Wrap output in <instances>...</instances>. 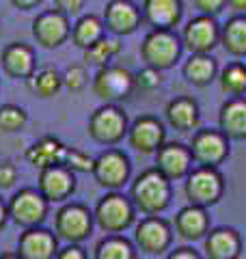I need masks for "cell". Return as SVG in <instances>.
Instances as JSON below:
<instances>
[{"mask_svg": "<svg viewBox=\"0 0 246 259\" xmlns=\"http://www.w3.org/2000/svg\"><path fill=\"white\" fill-rule=\"evenodd\" d=\"M26 110L20 106H13V104H7V106H0V132L5 134H13L20 132V130L26 125Z\"/></svg>", "mask_w": 246, "mask_h": 259, "instance_id": "33", "label": "cell"}, {"mask_svg": "<svg viewBox=\"0 0 246 259\" xmlns=\"http://www.w3.org/2000/svg\"><path fill=\"white\" fill-rule=\"evenodd\" d=\"M182 54V41L177 39L173 30L151 28V32L143 39L141 44V56L143 61L153 69H169L177 63Z\"/></svg>", "mask_w": 246, "mask_h": 259, "instance_id": "2", "label": "cell"}, {"mask_svg": "<svg viewBox=\"0 0 246 259\" xmlns=\"http://www.w3.org/2000/svg\"><path fill=\"white\" fill-rule=\"evenodd\" d=\"M141 22L143 13L132 0H110L104 9V26L117 37L132 35Z\"/></svg>", "mask_w": 246, "mask_h": 259, "instance_id": "11", "label": "cell"}, {"mask_svg": "<svg viewBox=\"0 0 246 259\" xmlns=\"http://www.w3.org/2000/svg\"><path fill=\"white\" fill-rule=\"evenodd\" d=\"M132 199H134V205L145 214L162 212L169 205V199H171L169 180L158 168L145 171L132 186Z\"/></svg>", "mask_w": 246, "mask_h": 259, "instance_id": "1", "label": "cell"}, {"mask_svg": "<svg viewBox=\"0 0 246 259\" xmlns=\"http://www.w3.org/2000/svg\"><path fill=\"white\" fill-rule=\"evenodd\" d=\"M91 229H93V218L89 214V209L76 203L59 209V214L54 218L56 236L65 242H69V244H78V242L87 240Z\"/></svg>", "mask_w": 246, "mask_h": 259, "instance_id": "8", "label": "cell"}, {"mask_svg": "<svg viewBox=\"0 0 246 259\" xmlns=\"http://www.w3.org/2000/svg\"><path fill=\"white\" fill-rule=\"evenodd\" d=\"M220 127L231 139H246V100L235 97L220 110Z\"/></svg>", "mask_w": 246, "mask_h": 259, "instance_id": "23", "label": "cell"}, {"mask_svg": "<svg viewBox=\"0 0 246 259\" xmlns=\"http://www.w3.org/2000/svg\"><path fill=\"white\" fill-rule=\"evenodd\" d=\"M76 190V180H73V171H69L63 164L48 166L39 171V192L46 197L48 203H63L71 197Z\"/></svg>", "mask_w": 246, "mask_h": 259, "instance_id": "10", "label": "cell"}, {"mask_svg": "<svg viewBox=\"0 0 246 259\" xmlns=\"http://www.w3.org/2000/svg\"><path fill=\"white\" fill-rule=\"evenodd\" d=\"M134 89V74L126 67L106 65V67H100L97 76L93 78V91L97 93V97H102L108 104L126 100Z\"/></svg>", "mask_w": 246, "mask_h": 259, "instance_id": "4", "label": "cell"}, {"mask_svg": "<svg viewBox=\"0 0 246 259\" xmlns=\"http://www.w3.org/2000/svg\"><path fill=\"white\" fill-rule=\"evenodd\" d=\"M143 20L151 28L162 30H173L184 13L182 0H145L143 3Z\"/></svg>", "mask_w": 246, "mask_h": 259, "instance_id": "15", "label": "cell"}, {"mask_svg": "<svg viewBox=\"0 0 246 259\" xmlns=\"http://www.w3.org/2000/svg\"><path fill=\"white\" fill-rule=\"evenodd\" d=\"M182 44L192 54H210L220 44V26L214 15H199L186 24Z\"/></svg>", "mask_w": 246, "mask_h": 259, "instance_id": "7", "label": "cell"}, {"mask_svg": "<svg viewBox=\"0 0 246 259\" xmlns=\"http://www.w3.org/2000/svg\"><path fill=\"white\" fill-rule=\"evenodd\" d=\"M160 84H162L160 69H153V67H149V65L134 76V87L141 89V91H153V89H158Z\"/></svg>", "mask_w": 246, "mask_h": 259, "instance_id": "36", "label": "cell"}, {"mask_svg": "<svg viewBox=\"0 0 246 259\" xmlns=\"http://www.w3.org/2000/svg\"><path fill=\"white\" fill-rule=\"evenodd\" d=\"M216 61L210 54H192L184 65V78L196 87H205L216 78Z\"/></svg>", "mask_w": 246, "mask_h": 259, "instance_id": "26", "label": "cell"}, {"mask_svg": "<svg viewBox=\"0 0 246 259\" xmlns=\"http://www.w3.org/2000/svg\"><path fill=\"white\" fill-rule=\"evenodd\" d=\"M56 9L63 11L65 15H78L85 7V0H54Z\"/></svg>", "mask_w": 246, "mask_h": 259, "instance_id": "39", "label": "cell"}, {"mask_svg": "<svg viewBox=\"0 0 246 259\" xmlns=\"http://www.w3.org/2000/svg\"><path fill=\"white\" fill-rule=\"evenodd\" d=\"M167 119L179 132H188L199 123V106L190 97H177L167 106Z\"/></svg>", "mask_w": 246, "mask_h": 259, "instance_id": "22", "label": "cell"}, {"mask_svg": "<svg viewBox=\"0 0 246 259\" xmlns=\"http://www.w3.org/2000/svg\"><path fill=\"white\" fill-rule=\"evenodd\" d=\"M192 158L203 166H216L227 158V139L225 134L214 130H203L192 141Z\"/></svg>", "mask_w": 246, "mask_h": 259, "instance_id": "16", "label": "cell"}, {"mask_svg": "<svg viewBox=\"0 0 246 259\" xmlns=\"http://www.w3.org/2000/svg\"><path fill=\"white\" fill-rule=\"evenodd\" d=\"M223 192V177L212 166H201L188 177L186 194L194 205H210L218 201Z\"/></svg>", "mask_w": 246, "mask_h": 259, "instance_id": "12", "label": "cell"}, {"mask_svg": "<svg viewBox=\"0 0 246 259\" xmlns=\"http://www.w3.org/2000/svg\"><path fill=\"white\" fill-rule=\"evenodd\" d=\"M169 259H199V257H196V253H192V250H188V248H179L173 255H169Z\"/></svg>", "mask_w": 246, "mask_h": 259, "instance_id": "41", "label": "cell"}, {"mask_svg": "<svg viewBox=\"0 0 246 259\" xmlns=\"http://www.w3.org/2000/svg\"><path fill=\"white\" fill-rule=\"evenodd\" d=\"M136 244L141 246V250L149 255L155 253H162L164 248L169 246L171 242V231H169V225L160 221V218H145V221L136 227Z\"/></svg>", "mask_w": 246, "mask_h": 259, "instance_id": "19", "label": "cell"}, {"mask_svg": "<svg viewBox=\"0 0 246 259\" xmlns=\"http://www.w3.org/2000/svg\"><path fill=\"white\" fill-rule=\"evenodd\" d=\"M61 78H63V84L67 87L69 91H76V93L89 84V71H87V67H82V65H71V67L65 69V74Z\"/></svg>", "mask_w": 246, "mask_h": 259, "instance_id": "35", "label": "cell"}, {"mask_svg": "<svg viewBox=\"0 0 246 259\" xmlns=\"http://www.w3.org/2000/svg\"><path fill=\"white\" fill-rule=\"evenodd\" d=\"M175 225H177V231L182 233L184 238L196 240L208 229V216H205V212L199 205H190V207H184L182 212L177 214Z\"/></svg>", "mask_w": 246, "mask_h": 259, "instance_id": "27", "label": "cell"}, {"mask_svg": "<svg viewBox=\"0 0 246 259\" xmlns=\"http://www.w3.org/2000/svg\"><path fill=\"white\" fill-rule=\"evenodd\" d=\"M11 3L22 11H28V9H32V7H37L41 0H11Z\"/></svg>", "mask_w": 246, "mask_h": 259, "instance_id": "42", "label": "cell"}, {"mask_svg": "<svg viewBox=\"0 0 246 259\" xmlns=\"http://www.w3.org/2000/svg\"><path fill=\"white\" fill-rule=\"evenodd\" d=\"M69 35H71L69 15H65L59 9L44 11L41 15H37L35 22H32V37L37 39L39 46L48 48V50L63 46L67 41Z\"/></svg>", "mask_w": 246, "mask_h": 259, "instance_id": "9", "label": "cell"}, {"mask_svg": "<svg viewBox=\"0 0 246 259\" xmlns=\"http://www.w3.org/2000/svg\"><path fill=\"white\" fill-rule=\"evenodd\" d=\"M0 63L9 78L28 80L35 74V52L26 44H9L0 54Z\"/></svg>", "mask_w": 246, "mask_h": 259, "instance_id": "17", "label": "cell"}, {"mask_svg": "<svg viewBox=\"0 0 246 259\" xmlns=\"http://www.w3.org/2000/svg\"><path fill=\"white\" fill-rule=\"evenodd\" d=\"M95 259H134V248L126 238L110 236L97 244Z\"/></svg>", "mask_w": 246, "mask_h": 259, "instance_id": "31", "label": "cell"}, {"mask_svg": "<svg viewBox=\"0 0 246 259\" xmlns=\"http://www.w3.org/2000/svg\"><path fill=\"white\" fill-rule=\"evenodd\" d=\"M59 253V242L56 236L48 229L30 227L20 236L18 255L20 259H54Z\"/></svg>", "mask_w": 246, "mask_h": 259, "instance_id": "13", "label": "cell"}, {"mask_svg": "<svg viewBox=\"0 0 246 259\" xmlns=\"http://www.w3.org/2000/svg\"><path fill=\"white\" fill-rule=\"evenodd\" d=\"M93 175L97 184L106 186V188H119L128 182L130 177V164L128 158L121 151H106L93 164Z\"/></svg>", "mask_w": 246, "mask_h": 259, "instance_id": "14", "label": "cell"}, {"mask_svg": "<svg viewBox=\"0 0 246 259\" xmlns=\"http://www.w3.org/2000/svg\"><path fill=\"white\" fill-rule=\"evenodd\" d=\"M7 216H9V207H7L3 203V199H0V229H3L5 223H7Z\"/></svg>", "mask_w": 246, "mask_h": 259, "instance_id": "44", "label": "cell"}, {"mask_svg": "<svg viewBox=\"0 0 246 259\" xmlns=\"http://www.w3.org/2000/svg\"><path fill=\"white\" fill-rule=\"evenodd\" d=\"M205 253L210 259H235L240 255V238L231 229H216L205 242Z\"/></svg>", "mask_w": 246, "mask_h": 259, "instance_id": "24", "label": "cell"}, {"mask_svg": "<svg viewBox=\"0 0 246 259\" xmlns=\"http://www.w3.org/2000/svg\"><path fill=\"white\" fill-rule=\"evenodd\" d=\"M104 20H100L97 15H85L76 22V26L71 30V41L82 50H87L89 46H93L104 37Z\"/></svg>", "mask_w": 246, "mask_h": 259, "instance_id": "28", "label": "cell"}, {"mask_svg": "<svg viewBox=\"0 0 246 259\" xmlns=\"http://www.w3.org/2000/svg\"><path fill=\"white\" fill-rule=\"evenodd\" d=\"M56 259H87V255L78 244H69L67 248H63L56 253Z\"/></svg>", "mask_w": 246, "mask_h": 259, "instance_id": "40", "label": "cell"}, {"mask_svg": "<svg viewBox=\"0 0 246 259\" xmlns=\"http://www.w3.org/2000/svg\"><path fill=\"white\" fill-rule=\"evenodd\" d=\"M95 221L106 233H121L134 221L132 203L123 194H106L95 207Z\"/></svg>", "mask_w": 246, "mask_h": 259, "instance_id": "6", "label": "cell"}, {"mask_svg": "<svg viewBox=\"0 0 246 259\" xmlns=\"http://www.w3.org/2000/svg\"><path fill=\"white\" fill-rule=\"evenodd\" d=\"M225 5H227V0H194V7L203 15H218L225 9Z\"/></svg>", "mask_w": 246, "mask_h": 259, "instance_id": "37", "label": "cell"}, {"mask_svg": "<svg viewBox=\"0 0 246 259\" xmlns=\"http://www.w3.org/2000/svg\"><path fill=\"white\" fill-rule=\"evenodd\" d=\"M220 44L231 56H246V15H233L220 28Z\"/></svg>", "mask_w": 246, "mask_h": 259, "instance_id": "25", "label": "cell"}, {"mask_svg": "<svg viewBox=\"0 0 246 259\" xmlns=\"http://www.w3.org/2000/svg\"><path fill=\"white\" fill-rule=\"evenodd\" d=\"M119 52H121L119 39L102 37L100 41H95L93 46H89L85 50V61L89 65H93V67H106Z\"/></svg>", "mask_w": 246, "mask_h": 259, "instance_id": "29", "label": "cell"}, {"mask_svg": "<svg viewBox=\"0 0 246 259\" xmlns=\"http://www.w3.org/2000/svg\"><path fill=\"white\" fill-rule=\"evenodd\" d=\"M227 3L237 15H246V0H227Z\"/></svg>", "mask_w": 246, "mask_h": 259, "instance_id": "43", "label": "cell"}, {"mask_svg": "<svg viewBox=\"0 0 246 259\" xmlns=\"http://www.w3.org/2000/svg\"><path fill=\"white\" fill-rule=\"evenodd\" d=\"M128 132V119L123 115V110L106 104V106L97 108L91 119H89V136L95 143L102 145H114L119 143Z\"/></svg>", "mask_w": 246, "mask_h": 259, "instance_id": "3", "label": "cell"}, {"mask_svg": "<svg viewBox=\"0 0 246 259\" xmlns=\"http://www.w3.org/2000/svg\"><path fill=\"white\" fill-rule=\"evenodd\" d=\"M0 259H20V255H18V253H15V255H11V253H9V255H3Z\"/></svg>", "mask_w": 246, "mask_h": 259, "instance_id": "45", "label": "cell"}, {"mask_svg": "<svg viewBox=\"0 0 246 259\" xmlns=\"http://www.w3.org/2000/svg\"><path fill=\"white\" fill-rule=\"evenodd\" d=\"M65 145L61 141L52 139V136H46L41 139L39 143H35L32 147L26 151V160L30 162L35 168L44 171L48 166H54V164H63V158H65Z\"/></svg>", "mask_w": 246, "mask_h": 259, "instance_id": "21", "label": "cell"}, {"mask_svg": "<svg viewBox=\"0 0 246 259\" xmlns=\"http://www.w3.org/2000/svg\"><path fill=\"white\" fill-rule=\"evenodd\" d=\"M15 180H18V168H15L11 162L0 164V188H11Z\"/></svg>", "mask_w": 246, "mask_h": 259, "instance_id": "38", "label": "cell"}, {"mask_svg": "<svg viewBox=\"0 0 246 259\" xmlns=\"http://www.w3.org/2000/svg\"><path fill=\"white\" fill-rule=\"evenodd\" d=\"M9 216L13 218L15 225L30 229V227H39L48 216V201L39 190L24 188L18 194H13L9 201Z\"/></svg>", "mask_w": 246, "mask_h": 259, "instance_id": "5", "label": "cell"}, {"mask_svg": "<svg viewBox=\"0 0 246 259\" xmlns=\"http://www.w3.org/2000/svg\"><path fill=\"white\" fill-rule=\"evenodd\" d=\"M28 87H30V91L35 93V95L48 100V97H54L56 93L61 91L63 78L56 74V69L46 67V69H41V71H35V74L28 78Z\"/></svg>", "mask_w": 246, "mask_h": 259, "instance_id": "30", "label": "cell"}, {"mask_svg": "<svg viewBox=\"0 0 246 259\" xmlns=\"http://www.w3.org/2000/svg\"><path fill=\"white\" fill-rule=\"evenodd\" d=\"M93 164L95 160L89 158L87 153H82L78 149H65V158H63V166H67L73 173H93Z\"/></svg>", "mask_w": 246, "mask_h": 259, "instance_id": "34", "label": "cell"}, {"mask_svg": "<svg viewBox=\"0 0 246 259\" xmlns=\"http://www.w3.org/2000/svg\"><path fill=\"white\" fill-rule=\"evenodd\" d=\"M220 89L229 95H242L246 91V65L231 63L220 74Z\"/></svg>", "mask_w": 246, "mask_h": 259, "instance_id": "32", "label": "cell"}, {"mask_svg": "<svg viewBox=\"0 0 246 259\" xmlns=\"http://www.w3.org/2000/svg\"><path fill=\"white\" fill-rule=\"evenodd\" d=\"M192 153L188 151L184 145H162L158 149V171L167 177V180H179L188 173L190 168Z\"/></svg>", "mask_w": 246, "mask_h": 259, "instance_id": "20", "label": "cell"}, {"mask_svg": "<svg viewBox=\"0 0 246 259\" xmlns=\"http://www.w3.org/2000/svg\"><path fill=\"white\" fill-rule=\"evenodd\" d=\"M164 143V127L158 119L143 117L130 127V145L141 153H153Z\"/></svg>", "mask_w": 246, "mask_h": 259, "instance_id": "18", "label": "cell"}]
</instances>
